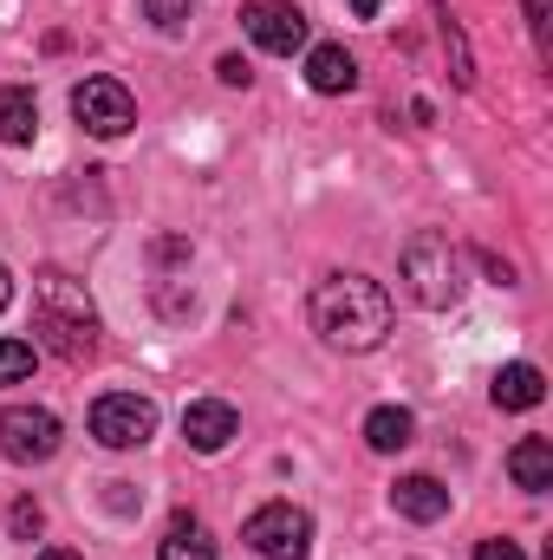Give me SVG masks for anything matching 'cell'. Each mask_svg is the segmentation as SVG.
<instances>
[{"label":"cell","mask_w":553,"mask_h":560,"mask_svg":"<svg viewBox=\"0 0 553 560\" xmlns=\"http://www.w3.org/2000/svg\"><path fill=\"white\" fill-rule=\"evenodd\" d=\"M313 332L339 352H372L391 332V293L372 275H326L313 287Z\"/></svg>","instance_id":"obj_1"},{"label":"cell","mask_w":553,"mask_h":560,"mask_svg":"<svg viewBox=\"0 0 553 560\" xmlns=\"http://www.w3.org/2000/svg\"><path fill=\"white\" fill-rule=\"evenodd\" d=\"M33 332H39V346L59 352L66 365H85V359L98 352V306H92V293L72 275L46 268V275L33 280Z\"/></svg>","instance_id":"obj_2"},{"label":"cell","mask_w":553,"mask_h":560,"mask_svg":"<svg viewBox=\"0 0 553 560\" xmlns=\"http://www.w3.org/2000/svg\"><path fill=\"white\" fill-rule=\"evenodd\" d=\"M404 280H411L416 306H456L462 300V255L449 248V235L443 229H416L411 242H404Z\"/></svg>","instance_id":"obj_3"},{"label":"cell","mask_w":553,"mask_h":560,"mask_svg":"<svg viewBox=\"0 0 553 560\" xmlns=\"http://www.w3.org/2000/svg\"><path fill=\"white\" fill-rule=\"evenodd\" d=\"M242 541H248L261 560H306L313 555V515L293 509V502H268V509L248 515Z\"/></svg>","instance_id":"obj_4"},{"label":"cell","mask_w":553,"mask_h":560,"mask_svg":"<svg viewBox=\"0 0 553 560\" xmlns=\"http://www.w3.org/2000/svg\"><path fill=\"white\" fill-rule=\"evenodd\" d=\"M59 436L66 430H59V418L46 405H7L0 411V456L7 463H26V469L33 463H52L59 456Z\"/></svg>","instance_id":"obj_5"},{"label":"cell","mask_w":553,"mask_h":560,"mask_svg":"<svg viewBox=\"0 0 553 560\" xmlns=\"http://www.w3.org/2000/svg\"><path fill=\"white\" fill-rule=\"evenodd\" d=\"M92 436H98L105 450H143V443L156 436V405L138 398V392H105V398L92 405Z\"/></svg>","instance_id":"obj_6"},{"label":"cell","mask_w":553,"mask_h":560,"mask_svg":"<svg viewBox=\"0 0 553 560\" xmlns=\"http://www.w3.org/2000/svg\"><path fill=\"white\" fill-rule=\"evenodd\" d=\"M72 118H79L92 138H125V131L138 125V105H131V92H125L118 79L92 72L85 85H72Z\"/></svg>","instance_id":"obj_7"},{"label":"cell","mask_w":553,"mask_h":560,"mask_svg":"<svg viewBox=\"0 0 553 560\" xmlns=\"http://www.w3.org/2000/svg\"><path fill=\"white\" fill-rule=\"evenodd\" d=\"M242 26H248V39H255L261 52H274V59H293V52L306 46V13H299L293 0H248V7H242Z\"/></svg>","instance_id":"obj_8"},{"label":"cell","mask_w":553,"mask_h":560,"mask_svg":"<svg viewBox=\"0 0 553 560\" xmlns=\"http://www.w3.org/2000/svg\"><path fill=\"white\" fill-rule=\"evenodd\" d=\"M235 436H242V418H235V405H222V398H196V405L183 411V443L202 450V456L228 450Z\"/></svg>","instance_id":"obj_9"},{"label":"cell","mask_w":553,"mask_h":560,"mask_svg":"<svg viewBox=\"0 0 553 560\" xmlns=\"http://www.w3.org/2000/svg\"><path fill=\"white\" fill-rule=\"evenodd\" d=\"M391 509H398L404 522H423V528H430V522L449 515V489H443L436 476H404V482L391 489Z\"/></svg>","instance_id":"obj_10"},{"label":"cell","mask_w":553,"mask_h":560,"mask_svg":"<svg viewBox=\"0 0 553 560\" xmlns=\"http://www.w3.org/2000/svg\"><path fill=\"white\" fill-rule=\"evenodd\" d=\"M306 85L326 92V98L352 92V85H358V59H352L345 46H313V52H306Z\"/></svg>","instance_id":"obj_11"},{"label":"cell","mask_w":553,"mask_h":560,"mask_svg":"<svg viewBox=\"0 0 553 560\" xmlns=\"http://www.w3.org/2000/svg\"><path fill=\"white\" fill-rule=\"evenodd\" d=\"M502 411H534L541 398H548V378H541V365H528V359H515V365H502L495 372V392H489Z\"/></svg>","instance_id":"obj_12"},{"label":"cell","mask_w":553,"mask_h":560,"mask_svg":"<svg viewBox=\"0 0 553 560\" xmlns=\"http://www.w3.org/2000/svg\"><path fill=\"white\" fill-rule=\"evenodd\" d=\"M508 476H515V489L548 495L553 489V443L548 436H521V443L508 450Z\"/></svg>","instance_id":"obj_13"},{"label":"cell","mask_w":553,"mask_h":560,"mask_svg":"<svg viewBox=\"0 0 553 560\" xmlns=\"http://www.w3.org/2000/svg\"><path fill=\"white\" fill-rule=\"evenodd\" d=\"M156 560H215V541H209V528L196 515H176L163 528V541H156Z\"/></svg>","instance_id":"obj_14"},{"label":"cell","mask_w":553,"mask_h":560,"mask_svg":"<svg viewBox=\"0 0 553 560\" xmlns=\"http://www.w3.org/2000/svg\"><path fill=\"white\" fill-rule=\"evenodd\" d=\"M39 131V105H33V92L26 85H0V138L7 143H33Z\"/></svg>","instance_id":"obj_15"},{"label":"cell","mask_w":553,"mask_h":560,"mask_svg":"<svg viewBox=\"0 0 553 560\" xmlns=\"http://www.w3.org/2000/svg\"><path fill=\"white\" fill-rule=\"evenodd\" d=\"M416 436V418L404 411V405H378L372 418H365V443L378 450V456H391V450H404Z\"/></svg>","instance_id":"obj_16"},{"label":"cell","mask_w":553,"mask_h":560,"mask_svg":"<svg viewBox=\"0 0 553 560\" xmlns=\"http://www.w3.org/2000/svg\"><path fill=\"white\" fill-rule=\"evenodd\" d=\"M33 378V346L26 339H0V385H26Z\"/></svg>","instance_id":"obj_17"},{"label":"cell","mask_w":553,"mask_h":560,"mask_svg":"<svg viewBox=\"0 0 553 560\" xmlns=\"http://www.w3.org/2000/svg\"><path fill=\"white\" fill-rule=\"evenodd\" d=\"M39 528H46V509H39L33 495H20V502L7 509V535H13V541H33Z\"/></svg>","instance_id":"obj_18"},{"label":"cell","mask_w":553,"mask_h":560,"mask_svg":"<svg viewBox=\"0 0 553 560\" xmlns=\"http://www.w3.org/2000/svg\"><path fill=\"white\" fill-rule=\"evenodd\" d=\"M143 13H150L163 33H183V26H189V13H196V0H143Z\"/></svg>","instance_id":"obj_19"},{"label":"cell","mask_w":553,"mask_h":560,"mask_svg":"<svg viewBox=\"0 0 553 560\" xmlns=\"http://www.w3.org/2000/svg\"><path fill=\"white\" fill-rule=\"evenodd\" d=\"M475 560H528V555H521V541H508V535H489V541H475Z\"/></svg>","instance_id":"obj_20"},{"label":"cell","mask_w":553,"mask_h":560,"mask_svg":"<svg viewBox=\"0 0 553 560\" xmlns=\"http://www.w3.org/2000/svg\"><path fill=\"white\" fill-rule=\"evenodd\" d=\"M215 72H222V85H248V79H255V66H248L242 52H228V59H222Z\"/></svg>","instance_id":"obj_21"},{"label":"cell","mask_w":553,"mask_h":560,"mask_svg":"<svg viewBox=\"0 0 553 560\" xmlns=\"http://www.w3.org/2000/svg\"><path fill=\"white\" fill-rule=\"evenodd\" d=\"M528 26H534V39L548 46V0H528Z\"/></svg>","instance_id":"obj_22"},{"label":"cell","mask_w":553,"mask_h":560,"mask_svg":"<svg viewBox=\"0 0 553 560\" xmlns=\"http://www.w3.org/2000/svg\"><path fill=\"white\" fill-rule=\"evenodd\" d=\"M378 7H385V0H352V13H358V20H378Z\"/></svg>","instance_id":"obj_23"},{"label":"cell","mask_w":553,"mask_h":560,"mask_svg":"<svg viewBox=\"0 0 553 560\" xmlns=\"http://www.w3.org/2000/svg\"><path fill=\"white\" fill-rule=\"evenodd\" d=\"M7 300H13V275H7V261H0V313H7Z\"/></svg>","instance_id":"obj_24"},{"label":"cell","mask_w":553,"mask_h":560,"mask_svg":"<svg viewBox=\"0 0 553 560\" xmlns=\"http://www.w3.org/2000/svg\"><path fill=\"white\" fill-rule=\"evenodd\" d=\"M33 560H85V555H72V548H46V555H33Z\"/></svg>","instance_id":"obj_25"}]
</instances>
